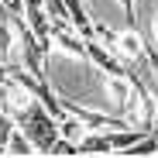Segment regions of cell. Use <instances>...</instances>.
Wrapping results in <instances>:
<instances>
[{
    "mask_svg": "<svg viewBox=\"0 0 158 158\" xmlns=\"http://www.w3.org/2000/svg\"><path fill=\"white\" fill-rule=\"evenodd\" d=\"M14 117L10 114H0V155H7V138H10V131H14Z\"/></svg>",
    "mask_w": 158,
    "mask_h": 158,
    "instance_id": "obj_8",
    "label": "cell"
},
{
    "mask_svg": "<svg viewBox=\"0 0 158 158\" xmlns=\"http://www.w3.org/2000/svg\"><path fill=\"white\" fill-rule=\"evenodd\" d=\"M7 79V62H0V83Z\"/></svg>",
    "mask_w": 158,
    "mask_h": 158,
    "instance_id": "obj_10",
    "label": "cell"
},
{
    "mask_svg": "<svg viewBox=\"0 0 158 158\" xmlns=\"http://www.w3.org/2000/svg\"><path fill=\"white\" fill-rule=\"evenodd\" d=\"M48 38H52V52H59V55H65V59H72L79 65H86V41L72 28L69 31H52Z\"/></svg>",
    "mask_w": 158,
    "mask_h": 158,
    "instance_id": "obj_3",
    "label": "cell"
},
{
    "mask_svg": "<svg viewBox=\"0 0 158 158\" xmlns=\"http://www.w3.org/2000/svg\"><path fill=\"white\" fill-rule=\"evenodd\" d=\"M103 93L110 100V114H117L124 107V100L134 93V83H131L127 76H103Z\"/></svg>",
    "mask_w": 158,
    "mask_h": 158,
    "instance_id": "obj_4",
    "label": "cell"
},
{
    "mask_svg": "<svg viewBox=\"0 0 158 158\" xmlns=\"http://www.w3.org/2000/svg\"><path fill=\"white\" fill-rule=\"evenodd\" d=\"M31 103H35V96L21 83H14V79H4V83H0V114H10L14 124L31 110Z\"/></svg>",
    "mask_w": 158,
    "mask_h": 158,
    "instance_id": "obj_2",
    "label": "cell"
},
{
    "mask_svg": "<svg viewBox=\"0 0 158 158\" xmlns=\"http://www.w3.org/2000/svg\"><path fill=\"white\" fill-rule=\"evenodd\" d=\"M0 7L7 14H24V0H0Z\"/></svg>",
    "mask_w": 158,
    "mask_h": 158,
    "instance_id": "obj_9",
    "label": "cell"
},
{
    "mask_svg": "<svg viewBox=\"0 0 158 158\" xmlns=\"http://www.w3.org/2000/svg\"><path fill=\"white\" fill-rule=\"evenodd\" d=\"M86 131H89V127H86L83 120H79L76 114H69V110H62V117H59V138H69V141L76 144L79 138L86 134Z\"/></svg>",
    "mask_w": 158,
    "mask_h": 158,
    "instance_id": "obj_5",
    "label": "cell"
},
{
    "mask_svg": "<svg viewBox=\"0 0 158 158\" xmlns=\"http://www.w3.org/2000/svg\"><path fill=\"white\" fill-rule=\"evenodd\" d=\"M17 127H21L24 134H28V141L35 144V155H48L52 141L59 138V120L52 117V114L41 107V103H38V100L31 103V110L17 120Z\"/></svg>",
    "mask_w": 158,
    "mask_h": 158,
    "instance_id": "obj_1",
    "label": "cell"
},
{
    "mask_svg": "<svg viewBox=\"0 0 158 158\" xmlns=\"http://www.w3.org/2000/svg\"><path fill=\"white\" fill-rule=\"evenodd\" d=\"M7 155H35V144L28 141V134H24V131L21 127H14L10 131V138H7Z\"/></svg>",
    "mask_w": 158,
    "mask_h": 158,
    "instance_id": "obj_7",
    "label": "cell"
},
{
    "mask_svg": "<svg viewBox=\"0 0 158 158\" xmlns=\"http://www.w3.org/2000/svg\"><path fill=\"white\" fill-rule=\"evenodd\" d=\"M155 151H158V134H155V127H151V131H144L131 148H124L120 155H131V158H134V155H155Z\"/></svg>",
    "mask_w": 158,
    "mask_h": 158,
    "instance_id": "obj_6",
    "label": "cell"
}]
</instances>
